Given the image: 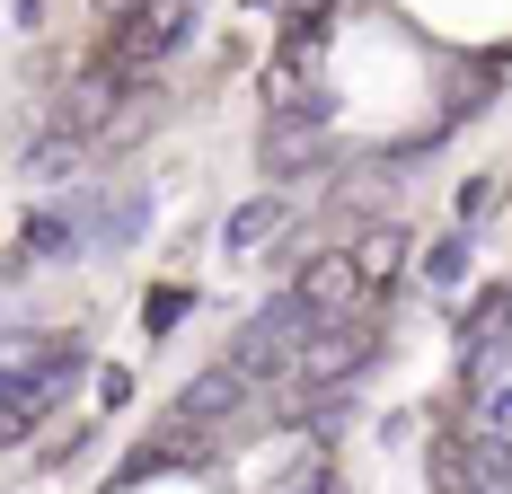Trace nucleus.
Wrapping results in <instances>:
<instances>
[{"label":"nucleus","instance_id":"nucleus-3","mask_svg":"<svg viewBox=\"0 0 512 494\" xmlns=\"http://www.w3.org/2000/svg\"><path fill=\"white\" fill-rule=\"evenodd\" d=\"M71 371H80V345H71V336L0 327V380H45V389H71Z\"/></svg>","mask_w":512,"mask_h":494},{"label":"nucleus","instance_id":"nucleus-6","mask_svg":"<svg viewBox=\"0 0 512 494\" xmlns=\"http://www.w3.org/2000/svg\"><path fill=\"white\" fill-rule=\"evenodd\" d=\"M283 230H292V203H283V195H256V203H239V212H230L221 247H230V256H265Z\"/></svg>","mask_w":512,"mask_h":494},{"label":"nucleus","instance_id":"nucleus-8","mask_svg":"<svg viewBox=\"0 0 512 494\" xmlns=\"http://www.w3.org/2000/svg\"><path fill=\"white\" fill-rule=\"evenodd\" d=\"M398 265H407V239H398V230H371V239L354 247V274H362V292L398 283Z\"/></svg>","mask_w":512,"mask_h":494},{"label":"nucleus","instance_id":"nucleus-4","mask_svg":"<svg viewBox=\"0 0 512 494\" xmlns=\"http://www.w3.org/2000/svg\"><path fill=\"white\" fill-rule=\"evenodd\" d=\"M292 300H301L318 327H336V318H354L362 300V274H354V247H336V256H309L301 274H292Z\"/></svg>","mask_w":512,"mask_h":494},{"label":"nucleus","instance_id":"nucleus-5","mask_svg":"<svg viewBox=\"0 0 512 494\" xmlns=\"http://www.w3.org/2000/svg\"><path fill=\"white\" fill-rule=\"evenodd\" d=\"M239 397H248V371L239 362H212L204 380L177 397V424H221V415H239Z\"/></svg>","mask_w":512,"mask_h":494},{"label":"nucleus","instance_id":"nucleus-1","mask_svg":"<svg viewBox=\"0 0 512 494\" xmlns=\"http://www.w3.org/2000/svg\"><path fill=\"white\" fill-rule=\"evenodd\" d=\"M195 36V0H124V18H115V45H106V71L133 89V80H151L168 71L177 53Z\"/></svg>","mask_w":512,"mask_h":494},{"label":"nucleus","instance_id":"nucleus-2","mask_svg":"<svg viewBox=\"0 0 512 494\" xmlns=\"http://www.w3.org/2000/svg\"><path fill=\"white\" fill-rule=\"evenodd\" d=\"M309 336H318V318H309L301 300L283 292V300H265V309L248 318V336L230 345V362H239L248 380H274V371H292V362H301V345H309Z\"/></svg>","mask_w":512,"mask_h":494},{"label":"nucleus","instance_id":"nucleus-7","mask_svg":"<svg viewBox=\"0 0 512 494\" xmlns=\"http://www.w3.org/2000/svg\"><path fill=\"white\" fill-rule=\"evenodd\" d=\"M486 353H512V283L504 292L477 300V318H468V362H486Z\"/></svg>","mask_w":512,"mask_h":494}]
</instances>
